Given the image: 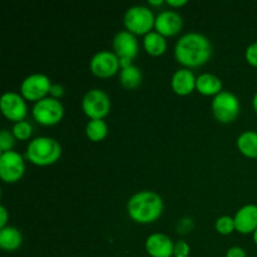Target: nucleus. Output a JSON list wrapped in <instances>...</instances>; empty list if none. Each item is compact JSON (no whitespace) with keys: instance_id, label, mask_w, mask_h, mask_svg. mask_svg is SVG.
Listing matches in <instances>:
<instances>
[{"instance_id":"nucleus-1","label":"nucleus","mask_w":257,"mask_h":257,"mask_svg":"<svg viewBox=\"0 0 257 257\" xmlns=\"http://www.w3.org/2000/svg\"><path fill=\"white\" fill-rule=\"evenodd\" d=\"M212 54L211 43L200 33L182 35L175 47V58L178 63L190 68H197L207 63Z\"/></svg>"},{"instance_id":"nucleus-2","label":"nucleus","mask_w":257,"mask_h":257,"mask_svg":"<svg viewBox=\"0 0 257 257\" xmlns=\"http://www.w3.org/2000/svg\"><path fill=\"white\" fill-rule=\"evenodd\" d=\"M127 211L133 221L140 223L155 222L163 211V201L152 191H141L130 198Z\"/></svg>"},{"instance_id":"nucleus-3","label":"nucleus","mask_w":257,"mask_h":257,"mask_svg":"<svg viewBox=\"0 0 257 257\" xmlns=\"http://www.w3.org/2000/svg\"><path fill=\"white\" fill-rule=\"evenodd\" d=\"M62 155L59 143L50 137H38L30 141L27 148V157L37 166H49L57 162Z\"/></svg>"},{"instance_id":"nucleus-4","label":"nucleus","mask_w":257,"mask_h":257,"mask_svg":"<svg viewBox=\"0 0 257 257\" xmlns=\"http://www.w3.org/2000/svg\"><path fill=\"white\" fill-rule=\"evenodd\" d=\"M123 20H124V25L128 32L132 34L146 35L155 27L156 18L152 10L148 9L147 7L136 5L125 12Z\"/></svg>"},{"instance_id":"nucleus-5","label":"nucleus","mask_w":257,"mask_h":257,"mask_svg":"<svg viewBox=\"0 0 257 257\" xmlns=\"http://www.w3.org/2000/svg\"><path fill=\"white\" fill-rule=\"evenodd\" d=\"M32 114L38 123L43 125H54L62 120L64 107L55 98H43L38 100L32 109Z\"/></svg>"},{"instance_id":"nucleus-6","label":"nucleus","mask_w":257,"mask_h":257,"mask_svg":"<svg viewBox=\"0 0 257 257\" xmlns=\"http://www.w3.org/2000/svg\"><path fill=\"white\" fill-rule=\"evenodd\" d=\"M211 107L216 119L222 123L232 122L240 113V102L237 97L227 90H222L215 95Z\"/></svg>"},{"instance_id":"nucleus-7","label":"nucleus","mask_w":257,"mask_h":257,"mask_svg":"<svg viewBox=\"0 0 257 257\" xmlns=\"http://www.w3.org/2000/svg\"><path fill=\"white\" fill-rule=\"evenodd\" d=\"M82 108L90 119H103L109 113L110 99L100 89H90L82 100Z\"/></svg>"},{"instance_id":"nucleus-8","label":"nucleus","mask_w":257,"mask_h":257,"mask_svg":"<svg viewBox=\"0 0 257 257\" xmlns=\"http://www.w3.org/2000/svg\"><path fill=\"white\" fill-rule=\"evenodd\" d=\"M50 88H52V83L49 78L45 74L35 73L23 80L20 85V93L24 99L34 100L37 103L38 100L45 98V95L50 92Z\"/></svg>"},{"instance_id":"nucleus-9","label":"nucleus","mask_w":257,"mask_h":257,"mask_svg":"<svg viewBox=\"0 0 257 257\" xmlns=\"http://www.w3.org/2000/svg\"><path fill=\"white\" fill-rule=\"evenodd\" d=\"M24 171V161L19 153L15 151L2 153L0 156V177L4 182H17L23 177Z\"/></svg>"},{"instance_id":"nucleus-10","label":"nucleus","mask_w":257,"mask_h":257,"mask_svg":"<svg viewBox=\"0 0 257 257\" xmlns=\"http://www.w3.org/2000/svg\"><path fill=\"white\" fill-rule=\"evenodd\" d=\"M119 67V58L109 50L98 52L90 59V70L93 74L100 78L112 77L118 72Z\"/></svg>"},{"instance_id":"nucleus-11","label":"nucleus","mask_w":257,"mask_h":257,"mask_svg":"<svg viewBox=\"0 0 257 257\" xmlns=\"http://www.w3.org/2000/svg\"><path fill=\"white\" fill-rule=\"evenodd\" d=\"M0 107H2L3 114L15 123L22 122L27 115V103L23 95L15 92L4 93L0 100Z\"/></svg>"},{"instance_id":"nucleus-12","label":"nucleus","mask_w":257,"mask_h":257,"mask_svg":"<svg viewBox=\"0 0 257 257\" xmlns=\"http://www.w3.org/2000/svg\"><path fill=\"white\" fill-rule=\"evenodd\" d=\"M113 48L119 59H135L138 54L137 38L128 30H123L117 33L113 39Z\"/></svg>"},{"instance_id":"nucleus-13","label":"nucleus","mask_w":257,"mask_h":257,"mask_svg":"<svg viewBox=\"0 0 257 257\" xmlns=\"http://www.w3.org/2000/svg\"><path fill=\"white\" fill-rule=\"evenodd\" d=\"M182 18L177 12H173V10H165L160 13L155 22L156 32L160 33L163 37H172V35L178 34L182 29Z\"/></svg>"},{"instance_id":"nucleus-14","label":"nucleus","mask_w":257,"mask_h":257,"mask_svg":"<svg viewBox=\"0 0 257 257\" xmlns=\"http://www.w3.org/2000/svg\"><path fill=\"white\" fill-rule=\"evenodd\" d=\"M175 243L165 233H152L146 241V250L152 257L173 256Z\"/></svg>"},{"instance_id":"nucleus-15","label":"nucleus","mask_w":257,"mask_h":257,"mask_svg":"<svg viewBox=\"0 0 257 257\" xmlns=\"http://www.w3.org/2000/svg\"><path fill=\"white\" fill-rule=\"evenodd\" d=\"M233 220L236 231L240 233H253L257 228V206H243L236 212Z\"/></svg>"},{"instance_id":"nucleus-16","label":"nucleus","mask_w":257,"mask_h":257,"mask_svg":"<svg viewBox=\"0 0 257 257\" xmlns=\"http://www.w3.org/2000/svg\"><path fill=\"white\" fill-rule=\"evenodd\" d=\"M196 80H197V78L195 77V74L187 68H183V69L177 70L173 74L171 85L177 94L187 95L192 93L196 88Z\"/></svg>"},{"instance_id":"nucleus-17","label":"nucleus","mask_w":257,"mask_h":257,"mask_svg":"<svg viewBox=\"0 0 257 257\" xmlns=\"http://www.w3.org/2000/svg\"><path fill=\"white\" fill-rule=\"evenodd\" d=\"M196 88L203 95H217L222 92V82L211 73H203L196 80Z\"/></svg>"},{"instance_id":"nucleus-18","label":"nucleus","mask_w":257,"mask_h":257,"mask_svg":"<svg viewBox=\"0 0 257 257\" xmlns=\"http://www.w3.org/2000/svg\"><path fill=\"white\" fill-rule=\"evenodd\" d=\"M23 236L18 228L8 226L0 230V247L5 251H15L22 246Z\"/></svg>"},{"instance_id":"nucleus-19","label":"nucleus","mask_w":257,"mask_h":257,"mask_svg":"<svg viewBox=\"0 0 257 257\" xmlns=\"http://www.w3.org/2000/svg\"><path fill=\"white\" fill-rule=\"evenodd\" d=\"M143 47H145L146 52L148 54L153 55V57H158V55L163 54L167 48V42H166L165 37L161 35L157 32H150L148 34L145 35L143 39Z\"/></svg>"},{"instance_id":"nucleus-20","label":"nucleus","mask_w":257,"mask_h":257,"mask_svg":"<svg viewBox=\"0 0 257 257\" xmlns=\"http://www.w3.org/2000/svg\"><path fill=\"white\" fill-rule=\"evenodd\" d=\"M237 147L242 155L250 158H257V132L246 131L237 138Z\"/></svg>"},{"instance_id":"nucleus-21","label":"nucleus","mask_w":257,"mask_h":257,"mask_svg":"<svg viewBox=\"0 0 257 257\" xmlns=\"http://www.w3.org/2000/svg\"><path fill=\"white\" fill-rule=\"evenodd\" d=\"M119 80L123 87H125L127 89H135L142 82V73L137 67L131 65V67L120 70Z\"/></svg>"},{"instance_id":"nucleus-22","label":"nucleus","mask_w":257,"mask_h":257,"mask_svg":"<svg viewBox=\"0 0 257 257\" xmlns=\"http://www.w3.org/2000/svg\"><path fill=\"white\" fill-rule=\"evenodd\" d=\"M87 137L93 142H100L108 135V125L103 119H90L85 127Z\"/></svg>"},{"instance_id":"nucleus-23","label":"nucleus","mask_w":257,"mask_h":257,"mask_svg":"<svg viewBox=\"0 0 257 257\" xmlns=\"http://www.w3.org/2000/svg\"><path fill=\"white\" fill-rule=\"evenodd\" d=\"M12 132L17 140L25 141L32 136V125H30V123H28L27 120H22V122L15 123Z\"/></svg>"},{"instance_id":"nucleus-24","label":"nucleus","mask_w":257,"mask_h":257,"mask_svg":"<svg viewBox=\"0 0 257 257\" xmlns=\"http://www.w3.org/2000/svg\"><path fill=\"white\" fill-rule=\"evenodd\" d=\"M216 230L221 233V235H230L231 232L236 230L235 227V220L230 216H222L216 221Z\"/></svg>"},{"instance_id":"nucleus-25","label":"nucleus","mask_w":257,"mask_h":257,"mask_svg":"<svg viewBox=\"0 0 257 257\" xmlns=\"http://www.w3.org/2000/svg\"><path fill=\"white\" fill-rule=\"evenodd\" d=\"M15 145V137L13 132H9L8 130H3L0 132V150L2 152H9Z\"/></svg>"},{"instance_id":"nucleus-26","label":"nucleus","mask_w":257,"mask_h":257,"mask_svg":"<svg viewBox=\"0 0 257 257\" xmlns=\"http://www.w3.org/2000/svg\"><path fill=\"white\" fill-rule=\"evenodd\" d=\"M190 255V245L186 241H178L175 243L173 248V256L175 257H188Z\"/></svg>"},{"instance_id":"nucleus-27","label":"nucleus","mask_w":257,"mask_h":257,"mask_svg":"<svg viewBox=\"0 0 257 257\" xmlns=\"http://www.w3.org/2000/svg\"><path fill=\"white\" fill-rule=\"evenodd\" d=\"M246 60L253 67H257V42L248 45L246 49Z\"/></svg>"},{"instance_id":"nucleus-28","label":"nucleus","mask_w":257,"mask_h":257,"mask_svg":"<svg viewBox=\"0 0 257 257\" xmlns=\"http://www.w3.org/2000/svg\"><path fill=\"white\" fill-rule=\"evenodd\" d=\"M226 257H246V252L243 248L238 247V246H233V247L228 248Z\"/></svg>"},{"instance_id":"nucleus-29","label":"nucleus","mask_w":257,"mask_h":257,"mask_svg":"<svg viewBox=\"0 0 257 257\" xmlns=\"http://www.w3.org/2000/svg\"><path fill=\"white\" fill-rule=\"evenodd\" d=\"M50 95H52V98H55V99H58V98L62 97L63 94H64V90H63V87L59 84H52V88H50Z\"/></svg>"},{"instance_id":"nucleus-30","label":"nucleus","mask_w":257,"mask_h":257,"mask_svg":"<svg viewBox=\"0 0 257 257\" xmlns=\"http://www.w3.org/2000/svg\"><path fill=\"white\" fill-rule=\"evenodd\" d=\"M7 221H8L7 208H5L4 206H0V228L7 227V226H5Z\"/></svg>"},{"instance_id":"nucleus-31","label":"nucleus","mask_w":257,"mask_h":257,"mask_svg":"<svg viewBox=\"0 0 257 257\" xmlns=\"http://www.w3.org/2000/svg\"><path fill=\"white\" fill-rule=\"evenodd\" d=\"M166 3L171 7H182V5L187 4V0H167Z\"/></svg>"},{"instance_id":"nucleus-32","label":"nucleus","mask_w":257,"mask_h":257,"mask_svg":"<svg viewBox=\"0 0 257 257\" xmlns=\"http://www.w3.org/2000/svg\"><path fill=\"white\" fill-rule=\"evenodd\" d=\"M163 3H165L163 0H150L151 5H162Z\"/></svg>"},{"instance_id":"nucleus-33","label":"nucleus","mask_w":257,"mask_h":257,"mask_svg":"<svg viewBox=\"0 0 257 257\" xmlns=\"http://www.w3.org/2000/svg\"><path fill=\"white\" fill-rule=\"evenodd\" d=\"M252 104H253V108H255V110H256V113H257V93L255 94V97H253Z\"/></svg>"},{"instance_id":"nucleus-34","label":"nucleus","mask_w":257,"mask_h":257,"mask_svg":"<svg viewBox=\"0 0 257 257\" xmlns=\"http://www.w3.org/2000/svg\"><path fill=\"white\" fill-rule=\"evenodd\" d=\"M253 241H255V243L257 245V228L255 232H253Z\"/></svg>"}]
</instances>
